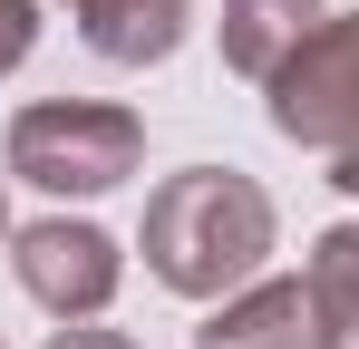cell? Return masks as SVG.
Returning <instances> with one entry per match:
<instances>
[{
	"instance_id": "cell-12",
	"label": "cell",
	"mask_w": 359,
	"mask_h": 349,
	"mask_svg": "<svg viewBox=\"0 0 359 349\" xmlns=\"http://www.w3.org/2000/svg\"><path fill=\"white\" fill-rule=\"evenodd\" d=\"M0 242H10V194H0Z\"/></svg>"
},
{
	"instance_id": "cell-10",
	"label": "cell",
	"mask_w": 359,
	"mask_h": 349,
	"mask_svg": "<svg viewBox=\"0 0 359 349\" xmlns=\"http://www.w3.org/2000/svg\"><path fill=\"white\" fill-rule=\"evenodd\" d=\"M49 349H136V340H126V330H107V320H68Z\"/></svg>"
},
{
	"instance_id": "cell-11",
	"label": "cell",
	"mask_w": 359,
	"mask_h": 349,
	"mask_svg": "<svg viewBox=\"0 0 359 349\" xmlns=\"http://www.w3.org/2000/svg\"><path fill=\"white\" fill-rule=\"evenodd\" d=\"M330 184H340V194L359 204V146H340V156H330Z\"/></svg>"
},
{
	"instance_id": "cell-9",
	"label": "cell",
	"mask_w": 359,
	"mask_h": 349,
	"mask_svg": "<svg viewBox=\"0 0 359 349\" xmlns=\"http://www.w3.org/2000/svg\"><path fill=\"white\" fill-rule=\"evenodd\" d=\"M39 49V0H0V78Z\"/></svg>"
},
{
	"instance_id": "cell-7",
	"label": "cell",
	"mask_w": 359,
	"mask_h": 349,
	"mask_svg": "<svg viewBox=\"0 0 359 349\" xmlns=\"http://www.w3.org/2000/svg\"><path fill=\"white\" fill-rule=\"evenodd\" d=\"M320 20H330V0H224V68L252 78V88H272L282 58H292Z\"/></svg>"
},
{
	"instance_id": "cell-5",
	"label": "cell",
	"mask_w": 359,
	"mask_h": 349,
	"mask_svg": "<svg viewBox=\"0 0 359 349\" xmlns=\"http://www.w3.org/2000/svg\"><path fill=\"white\" fill-rule=\"evenodd\" d=\"M107 68H165L194 29V0H49Z\"/></svg>"
},
{
	"instance_id": "cell-13",
	"label": "cell",
	"mask_w": 359,
	"mask_h": 349,
	"mask_svg": "<svg viewBox=\"0 0 359 349\" xmlns=\"http://www.w3.org/2000/svg\"><path fill=\"white\" fill-rule=\"evenodd\" d=\"M0 349H10V340H0Z\"/></svg>"
},
{
	"instance_id": "cell-4",
	"label": "cell",
	"mask_w": 359,
	"mask_h": 349,
	"mask_svg": "<svg viewBox=\"0 0 359 349\" xmlns=\"http://www.w3.org/2000/svg\"><path fill=\"white\" fill-rule=\"evenodd\" d=\"M10 272H20V291L49 310V320H107L126 291V252L117 233H97L88 214H39V224L10 233Z\"/></svg>"
},
{
	"instance_id": "cell-2",
	"label": "cell",
	"mask_w": 359,
	"mask_h": 349,
	"mask_svg": "<svg viewBox=\"0 0 359 349\" xmlns=\"http://www.w3.org/2000/svg\"><path fill=\"white\" fill-rule=\"evenodd\" d=\"M0 165L20 174V184H39V194H117L126 174L146 165V116L117 107V97H39V107L10 116V136H0Z\"/></svg>"
},
{
	"instance_id": "cell-1",
	"label": "cell",
	"mask_w": 359,
	"mask_h": 349,
	"mask_svg": "<svg viewBox=\"0 0 359 349\" xmlns=\"http://www.w3.org/2000/svg\"><path fill=\"white\" fill-rule=\"evenodd\" d=\"M272 242H282V214H272V194L243 165L165 174L146 194V224H136L146 272H156V291H175V301H233L243 282H262Z\"/></svg>"
},
{
	"instance_id": "cell-3",
	"label": "cell",
	"mask_w": 359,
	"mask_h": 349,
	"mask_svg": "<svg viewBox=\"0 0 359 349\" xmlns=\"http://www.w3.org/2000/svg\"><path fill=\"white\" fill-rule=\"evenodd\" d=\"M262 116H272V136L301 146V156L359 146V10H330V20L282 58V78L262 88Z\"/></svg>"
},
{
	"instance_id": "cell-6",
	"label": "cell",
	"mask_w": 359,
	"mask_h": 349,
	"mask_svg": "<svg viewBox=\"0 0 359 349\" xmlns=\"http://www.w3.org/2000/svg\"><path fill=\"white\" fill-rule=\"evenodd\" d=\"M194 349H320V340H311V291L262 272V282H243L233 301L204 310Z\"/></svg>"
},
{
	"instance_id": "cell-8",
	"label": "cell",
	"mask_w": 359,
	"mask_h": 349,
	"mask_svg": "<svg viewBox=\"0 0 359 349\" xmlns=\"http://www.w3.org/2000/svg\"><path fill=\"white\" fill-rule=\"evenodd\" d=\"M301 291H311V340L320 349H359V214L311 233Z\"/></svg>"
}]
</instances>
